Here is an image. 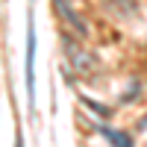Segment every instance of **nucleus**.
Listing matches in <instances>:
<instances>
[{"instance_id":"1","label":"nucleus","mask_w":147,"mask_h":147,"mask_svg":"<svg viewBox=\"0 0 147 147\" xmlns=\"http://www.w3.org/2000/svg\"><path fill=\"white\" fill-rule=\"evenodd\" d=\"M27 100H30V109H35V24L32 18L27 27Z\"/></svg>"},{"instance_id":"2","label":"nucleus","mask_w":147,"mask_h":147,"mask_svg":"<svg viewBox=\"0 0 147 147\" xmlns=\"http://www.w3.org/2000/svg\"><path fill=\"white\" fill-rule=\"evenodd\" d=\"M56 9L65 15V21H68V24H74V30H77L80 35H85V24H82V18L77 15V12L68 6V0H56Z\"/></svg>"},{"instance_id":"3","label":"nucleus","mask_w":147,"mask_h":147,"mask_svg":"<svg viewBox=\"0 0 147 147\" xmlns=\"http://www.w3.org/2000/svg\"><path fill=\"white\" fill-rule=\"evenodd\" d=\"M103 6L115 15H132L138 9V0H103Z\"/></svg>"},{"instance_id":"4","label":"nucleus","mask_w":147,"mask_h":147,"mask_svg":"<svg viewBox=\"0 0 147 147\" xmlns=\"http://www.w3.org/2000/svg\"><path fill=\"white\" fill-rule=\"evenodd\" d=\"M97 132H100L103 138H109L112 144H121V147H132V136H127V132H121V129H112V127H97Z\"/></svg>"},{"instance_id":"5","label":"nucleus","mask_w":147,"mask_h":147,"mask_svg":"<svg viewBox=\"0 0 147 147\" xmlns=\"http://www.w3.org/2000/svg\"><path fill=\"white\" fill-rule=\"evenodd\" d=\"M82 103H85V106H91L94 112H100V115H109V109H106V106H100V103H94L91 97H82Z\"/></svg>"},{"instance_id":"6","label":"nucleus","mask_w":147,"mask_h":147,"mask_svg":"<svg viewBox=\"0 0 147 147\" xmlns=\"http://www.w3.org/2000/svg\"><path fill=\"white\" fill-rule=\"evenodd\" d=\"M144 127H147V118H144Z\"/></svg>"}]
</instances>
